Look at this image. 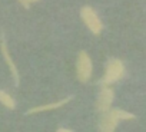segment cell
Masks as SVG:
<instances>
[{"instance_id": "6da1fadb", "label": "cell", "mask_w": 146, "mask_h": 132, "mask_svg": "<svg viewBox=\"0 0 146 132\" xmlns=\"http://www.w3.org/2000/svg\"><path fill=\"white\" fill-rule=\"evenodd\" d=\"M132 121L135 119V115L122 109H109L103 112V116L100 119V132H115L119 121Z\"/></svg>"}, {"instance_id": "7a4b0ae2", "label": "cell", "mask_w": 146, "mask_h": 132, "mask_svg": "<svg viewBox=\"0 0 146 132\" xmlns=\"http://www.w3.org/2000/svg\"><path fill=\"white\" fill-rule=\"evenodd\" d=\"M125 75V66H123V62L119 60V59H110L106 65V72H105V76L102 79V85H112L117 81H120Z\"/></svg>"}, {"instance_id": "5b68a950", "label": "cell", "mask_w": 146, "mask_h": 132, "mask_svg": "<svg viewBox=\"0 0 146 132\" xmlns=\"http://www.w3.org/2000/svg\"><path fill=\"white\" fill-rule=\"evenodd\" d=\"M113 99H115V93L108 86V85H103L99 96H98V101H96V108L99 112H106L112 108V103H113Z\"/></svg>"}, {"instance_id": "30bf717a", "label": "cell", "mask_w": 146, "mask_h": 132, "mask_svg": "<svg viewBox=\"0 0 146 132\" xmlns=\"http://www.w3.org/2000/svg\"><path fill=\"white\" fill-rule=\"evenodd\" d=\"M56 132H73L72 129H67V128H59Z\"/></svg>"}, {"instance_id": "8992f818", "label": "cell", "mask_w": 146, "mask_h": 132, "mask_svg": "<svg viewBox=\"0 0 146 132\" xmlns=\"http://www.w3.org/2000/svg\"><path fill=\"white\" fill-rule=\"evenodd\" d=\"M0 50H2V53H3V57H5V60H6L7 66H9L10 72H12V76H13L15 85H16V86H19V83H20L19 71H17V68H16L15 62L12 60V56H10V53H9V50H7V45H6V40H5V37H3V36H2V40H0Z\"/></svg>"}, {"instance_id": "52a82bcc", "label": "cell", "mask_w": 146, "mask_h": 132, "mask_svg": "<svg viewBox=\"0 0 146 132\" xmlns=\"http://www.w3.org/2000/svg\"><path fill=\"white\" fill-rule=\"evenodd\" d=\"M73 96H67L64 99H60L57 102H53V103H47V105H40V106H35L32 109L27 111V115H32V113H37V112H44V111H52V109H57L63 105H66L69 101H72Z\"/></svg>"}, {"instance_id": "3957f363", "label": "cell", "mask_w": 146, "mask_h": 132, "mask_svg": "<svg viewBox=\"0 0 146 132\" xmlns=\"http://www.w3.org/2000/svg\"><path fill=\"white\" fill-rule=\"evenodd\" d=\"M92 71H93V65H92V59L88 55V52L82 50L78 55V62H76V76L78 81L82 83H86L90 76H92Z\"/></svg>"}, {"instance_id": "ba28073f", "label": "cell", "mask_w": 146, "mask_h": 132, "mask_svg": "<svg viewBox=\"0 0 146 132\" xmlns=\"http://www.w3.org/2000/svg\"><path fill=\"white\" fill-rule=\"evenodd\" d=\"M0 102H2L7 109H15V108H16L15 99L12 98V95H9V93L5 92V91H0Z\"/></svg>"}, {"instance_id": "9c48e42d", "label": "cell", "mask_w": 146, "mask_h": 132, "mask_svg": "<svg viewBox=\"0 0 146 132\" xmlns=\"http://www.w3.org/2000/svg\"><path fill=\"white\" fill-rule=\"evenodd\" d=\"M19 2L22 3V6H23V7L29 9L32 3H36V2H39V0H19Z\"/></svg>"}, {"instance_id": "277c9868", "label": "cell", "mask_w": 146, "mask_h": 132, "mask_svg": "<svg viewBox=\"0 0 146 132\" xmlns=\"http://www.w3.org/2000/svg\"><path fill=\"white\" fill-rule=\"evenodd\" d=\"M80 16H82L85 25L88 26V29H89L93 35H99V33L102 32L103 25H102V22H100V19H99V16H98V13H96L92 7L85 6V7L80 10Z\"/></svg>"}]
</instances>
